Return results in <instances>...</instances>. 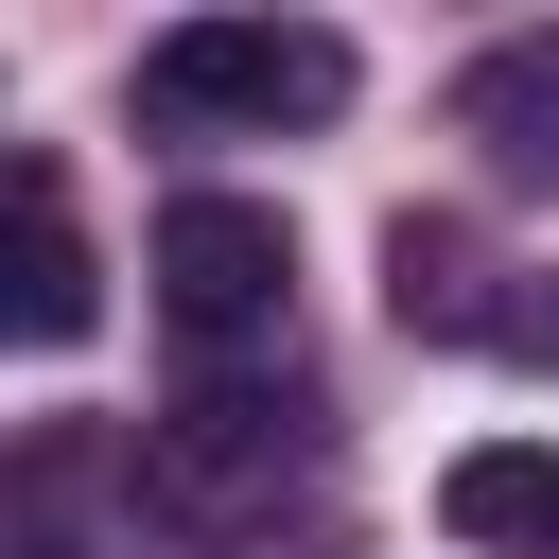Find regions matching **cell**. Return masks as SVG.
Returning a JSON list of instances; mask_svg holds the SVG:
<instances>
[{"label": "cell", "mask_w": 559, "mask_h": 559, "mask_svg": "<svg viewBox=\"0 0 559 559\" xmlns=\"http://www.w3.org/2000/svg\"><path fill=\"white\" fill-rule=\"evenodd\" d=\"M367 70H349V35L332 17H175L157 52H140V105L157 122H332Z\"/></svg>", "instance_id": "obj_1"}, {"label": "cell", "mask_w": 559, "mask_h": 559, "mask_svg": "<svg viewBox=\"0 0 559 559\" xmlns=\"http://www.w3.org/2000/svg\"><path fill=\"white\" fill-rule=\"evenodd\" d=\"M140 280H157L175 349H262V332L297 314V227H280L262 192H175L157 245H140Z\"/></svg>", "instance_id": "obj_2"}, {"label": "cell", "mask_w": 559, "mask_h": 559, "mask_svg": "<svg viewBox=\"0 0 559 559\" xmlns=\"http://www.w3.org/2000/svg\"><path fill=\"white\" fill-rule=\"evenodd\" d=\"M280 472H297V402H280V384H192V402H157V437H140V489L192 507V524L262 507Z\"/></svg>", "instance_id": "obj_3"}, {"label": "cell", "mask_w": 559, "mask_h": 559, "mask_svg": "<svg viewBox=\"0 0 559 559\" xmlns=\"http://www.w3.org/2000/svg\"><path fill=\"white\" fill-rule=\"evenodd\" d=\"M105 314V262H87V227H70V175L52 157H17V262H0V332L17 349H70Z\"/></svg>", "instance_id": "obj_4"}, {"label": "cell", "mask_w": 559, "mask_h": 559, "mask_svg": "<svg viewBox=\"0 0 559 559\" xmlns=\"http://www.w3.org/2000/svg\"><path fill=\"white\" fill-rule=\"evenodd\" d=\"M454 140L507 175V192H559V35H489L454 70Z\"/></svg>", "instance_id": "obj_5"}, {"label": "cell", "mask_w": 559, "mask_h": 559, "mask_svg": "<svg viewBox=\"0 0 559 559\" xmlns=\"http://www.w3.org/2000/svg\"><path fill=\"white\" fill-rule=\"evenodd\" d=\"M437 524L489 542V559H559V437H472L437 472Z\"/></svg>", "instance_id": "obj_6"}, {"label": "cell", "mask_w": 559, "mask_h": 559, "mask_svg": "<svg viewBox=\"0 0 559 559\" xmlns=\"http://www.w3.org/2000/svg\"><path fill=\"white\" fill-rule=\"evenodd\" d=\"M384 297H402V332H507V297H489V262H472V227H437V210H402V227H384Z\"/></svg>", "instance_id": "obj_7"}, {"label": "cell", "mask_w": 559, "mask_h": 559, "mask_svg": "<svg viewBox=\"0 0 559 559\" xmlns=\"http://www.w3.org/2000/svg\"><path fill=\"white\" fill-rule=\"evenodd\" d=\"M507 349H542V367H559V297H507Z\"/></svg>", "instance_id": "obj_8"}]
</instances>
